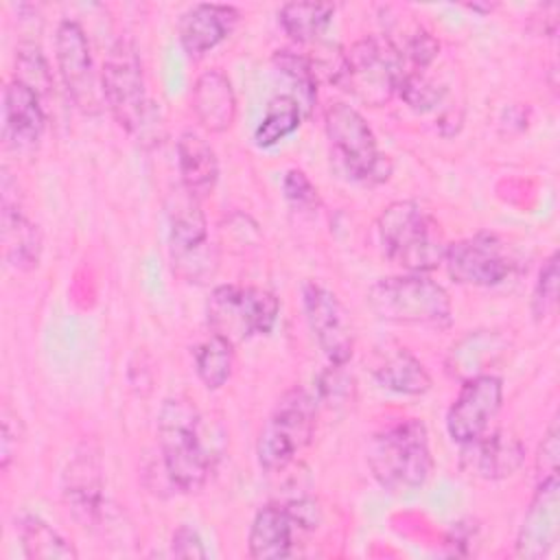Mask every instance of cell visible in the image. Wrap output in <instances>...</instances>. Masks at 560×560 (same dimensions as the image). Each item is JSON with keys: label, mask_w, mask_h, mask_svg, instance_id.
I'll use <instances>...</instances> for the list:
<instances>
[{"label": "cell", "mask_w": 560, "mask_h": 560, "mask_svg": "<svg viewBox=\"0 0 560 560\" xmlns=\"http://www.w3.org/2000/svg\"><path fill=\"white\" fill-rule=\"evenodd\" d=\"M302 308L313 339L330 365H346L354 354V335L339 298L319 282H304Z\"/></svg>", "instance_id": "13"}, {"label": "cell", "mask_w": 560, "mask_h": 560, "mask_svg": "<svg viewBox=\"0 0 560 560\" xmlns=\"http://www.w3.org/2000/svg\"><path fill=\"white\" fill-rule=\"evenodd\" d=\"M368 466L376 483L392 494L422 488L435 466L424 422L405 418L376 431L368 444Z\"/></svg>", "instance_id": "2"}, {"label": "cell", "mask_w": 560, "mask_h": 560, "mask_svg": "<svg viewBox=\"0 0 560 560\" xmlns=\"http://www.w3.org/2000/svg\"><path fill=\"white\" fill-rule=\"evenodd\" d=\"M234 343L217 332L206 337L195 350V370L208 389H219L228 383L234 365Z\"/></svg>", "instance_id": "29"}, {"label": "cell", "mask_w": 560, "mask_h": 560, "mask_svg": "<svg viewBox=\"0 0 560 560\" xmlns=\"http://www.w3.org/2000/svg\"><path fill=\"white\" fill-rule=\"evenodd\" d=\"M525 462V446L512 431H486L462 444V468L486 481H499L514 475Z\"/></svg>", "instance_id": "17"}, {"label": "cell", "mask_w": 560, "mask_h": 560, "mask_svg": "<svg viewBox=\"0 0 560 560\" xmlns=\"http://www.w3.org/2000/svg\"><path fill=\"white\" fill-rule=\"evenodd\" d=\"M374 381L402 396H422L431 389V374L405 348H396L374 368Z\"/></svg>", "instance_id": "25"}, {"label": "cell", "mask_w": 560, "mask_h": 560, "mask_svg": "<svg viewBox=\"0 0 560 560\" xmlns=\"http://www.w3.org/2000/svg\"><path fill=\"white\" fill-rule=\"evenodd\" d=\"M560 433H558V422L553 420L538 446V455H536V468L540 477H549V475H558V455H560V442H558Z\"/></svg>", "instance_id": "36"}, {"label": "cell", "mask_w": 560, "mask_h": 560, "mask_svg": "<svg viewBox=\"0 0 560 560\" xmlns=\"http://www.w3.org/2000/svg\"><path fill=\"white\" fill-rule=\"evenodd\" d=\"M444 265L457 284L494 287L512 273V258L497 234L479 232L448 243Z\"/></svg>", "instance_id": "12"}, {"label": "cell", "mask_w": 560, "mask_h": 560, "mask_svg": "<svg viewBox=\"0 0 560 560\" xmlns=\"http://www.w3.org/2000/svg\"><path fill=\"white\" fill-rule=\"evenodd\" d=\"M238 11L230 4H195L179 20V44L192 59L221 44L236 26Z\"/></svg>", "instance_id": "21"}, {"label": "cell", "mask_w": 560, "mask_h": 560, "mask_svg": "<svg viewBox=\"0 0 560 560\" xmlns=\"http://www.w3.org/2000/svg\"><path fill=\"white\" fill-rule=\"evenodd\" d=\"M171 551L175 558H206L208 551L199 532L190 525H179L171 536Z\"/></svg>", "instance_id": "37"}, {"label": "cell", "mask_w": 560, "mask_h": 560, "mask_svg": "<svg viewBox=\"0 0 560 560\" xmlns=\"http://www.w3.org/2000/svg\"><path fill=\"white\" fill-rule=\"evenodd\" d=\"M61 497L66 510L83 525L98 518L103 505V466L98 451L83 446L74 453L63 470Z\"/></svg>", "instance_id": "20"}, {"label": "cell", "mask_w": 560, "mask_h": 560, "mask_svg": "<svg viewBox=\"0 0 560 560\" xmlns=\"http://www.w3.org/2000/svg\"><path fill=\"white\" fill-rule=\"evenodd\" d=\"M18 416H13L9 409L2 411V442H0V459H2V468H9L15 451H18Z\"/></svg>", "instance_id": "38"}, {"label": "cell", "mask_w": 560, "mask_h": 560, "mask_svg": "<svg viewBox=\"0 0 560 560\" xmlns=\"http://www.w3.org/2000/svg\"><path fill=\"white\" fill-rule=\"evenodd\" d=\"M411 109L416 112H431L442 103L444 88L431 81L424 72H405L396 92Z\"/></svg>", "instance_id": "32"}, {"label": "cell", "mask_w": 560, "mask_h": 560, "mask_svg": "<svg viewBox=\"0 0 560 560\" xmlns=\"http://www.w3.org/2000/svg\"><path fill=\"white\" fill-rule=\"evenodd\" d=\"M282 192L295 210L313 212L319 208V195L308 175L300 168H289L282 177Z\"/></svg>", "instance_id": "34"}, {"label": "cell", "mask_w": 560, "mask_h": 560, "mask_svg": "<svg viewBox=\"0 0 560 560\" xmlns=\"http://www.w3.org/2000/svg\"><path fill=\"white\" fill-rule=\"evenodd\" d=\"M558 304V254L553 252L540 267L532 295V315L542 322L553 315Z\"/></svg>", "instance_id": "33"}, {"label": "cell", "mask_w": 560, "mask_h": 560, "mask_svg": "<svg viewBox=\"0 0 560 560\" xmlns=\"http://www.w3.org/2000/svg\"><path fill=\"white\" fill-rule=\"evenodd\" d=\"M46 116L42 96L18 79L4 85L2 94V138L15 153L33 151L44 133Z\"/></svg>", "instance_id": "19"}, {"label": "cell", "mask_w": 560, "mask_h": 560, "mask_svg": "<svg viewBox=\"0 0 560 560\" xmlns=\"http://www.w3.org/2000/svg\"><path fill=\"white\" fill-rule=\"evenodd\" d=\"M335 4L330 2H287L278 11L282 31L298 44L315 42L330 24Z\"/></svg>", "instance_id": "27"}, {"label": "cell", "mask_w": 560, "mask_h": 560, "mask_svg": "<svg viewBox=\"0 0 560 560\" xmlns=\"http://www.w3.org/2000/svg\"><path fill=\"white\" fill-rule=\"evenodd\" d=\"M55 59L59 77L74 105L88 114L96 112L103 94L96 83L90 42L79 22H59L55 33Z\"/></svg>", "instance_id": "14"}, {"label": "cell", "mask_w": 560, "mask_h": 560, "mask_svg": "<svg viewBox=\"0 0 560 560\" xmlns=\"http://www.w3.org/2000/svg\"><path fill=\"white\" fill-rule=\"evenodd\" d=\"M18 536L24 556L33 560H74L79 556L68 538H63L50 523L35 514L20 516Z\"/></svg>", "instance_id": "26"}, {"label": "cell", "mask_w": 560, "mask_h": 560, "mask_svg": "<svg viewBox=\"0 0 560 560\" xmlns=\"http://www.w3.org/2000/svg\"><path fill=\"white\" fill-rule=\"evenodd\" d=\"M177 168L182 186L197 199L210 195L219 179V160L214 149L197 131H182L177 140Z\"/></svg>", "instance_id": "23"}, {"label": "cell", "mask_w": 560, "mask_h": 560, "mask_svg": "<svg viewBox=\"0 0 560 560\" xmlns=\"http://www.w3.org/2000/svg\"><path fill=\"white\" fill-rule=\"evenodd\" d=\"M343 365H330V370H326L322 376H319V396L324 400H328L330 405L332 402H339L343 398H348L352 394V378L341 370Z\"/></svg>", "instance_id": "35"}, {"label": "cell", "mask_w": 560, "mask_h": 560, "mask_svg": "<svg viewBox=\"0 0 560 560\" xmlns=\"http://www.w3.org/2000/svg\"><path fill=\"white\" fill-rule=\"evenodd\" d=\"M505 350L508 341L494 330L468 332L451 346L446 357V372L459 381L490 374L486 372V368L492 365Z\"/></svg>", "instance_id": "24"}, {"label": "cell", "mask_w": 560, "mask_h": 560, "mask_svg": "<svg viewBox=\"0 0 560 560\" xmlns=\"http://www.w3.org/2000/svg\"><path fill=\"white\" fill-rule=\"evenodd\" d=\"M324 127L330 153L350 179L368 186L389 179L392 160L378 149L372 127L357 107L343 101L330 103L324 112Z\"/></svg>", "instance_id": "5"}, {"label": "cell", "mask_w": 560, "mask_h": 560, "mask_svg": "<svg viewBox=\"0 0 560 560\" xmlns=\"http://www.w3.org/2000/svg\"><path fill=\"white\" fill-rule=\"evenodd\" d=\"M368 306L389 324L444 328L453 319V306L446 289L424 273L389 276L368 289Z\"/></svg>", "instance_id": "4"}, {"label": "cell", "mask_w": 560, "mask_h": 560, "mask_svg": "<svg viewBox=\"0 0 560 560\" xmlns=\"http://www.w3.org/2000/svg\"><path fill=\"white\" fill-rule=\"evenodd\" d=\"M304 118V112L300 103L293 98V94H278L267 103V109L260 118V122L254 129V142L260 149H269L291 136Z\"/></svg>", "instance_id": "28"}, {"label": "cell", "mask_w": 560, "mask_h": 560, "mask_svg": "<svg viewBox=\"0 0 560 560\" xmlns=\"http://www.w3.org/2000/svg\"><path fill=\"white\" fill-rule=\"evenodd\" d=\"M101 94L114 120L131 136H144L155 122V107L147 96V83L138 48L118 39L103 63Z\"/></svg>", "instance_id": "6"}, {"label": "cell", "mask_w": 560, "mask_h": 560, "mask_svg": "<svg viewBox=\"0 0 560 560\" xmlns=\"http://www.w3.org/2000/svg\"><path fill=\"white\" fill-rule=\"evenodd\" d=\"M158 442L166 477L179 492H197L206 486L214 453L206 442L199 409L184 396H171L158 413Z\"/></svg>", "instance_id": "1"}, {"label": "cell", "mask_w": 560, "mask_h": 560, "mask_svg": "<svg viewBox=\"0 0 560 560\" xmlns=\"http://www.w3.org/2000/svg\"><path fill=\"white\" fill-rule=\"evenodd\" d=\"M405 74L402 57L387 35H365L343 50L337 88L370 107H381L398 92Z\"/></svg>", "instance_id": "7"}, {"label": "cell", "mask_w": 560, "mask_h": 560, "mask_svg": "<svg viewBox=\"0 0 560 560\" xmlns=\"http://www.w3.org/2000/svg\"><path fill=\"white\" fill-rule=\"evenodd\" d=\"M378 238L389 260L409 273H427L444 262L448 243L438 221L416 201H392L378 217Z\"/></svg>", "instance_id": "3"}, {"label": "cell", "mask_w": 560, "mask_h": 560, "mask_svg": "<svg viewBox=\"0 0 560 560\" xmlns=\"http://www.w3.org/2000/svg\"><path fill=\"white\" fill-rule=\"evenodd\" d=\"M33 92L44 96L52 88V74L48 68L46 57L35 44H22L15 55V77Z\"/></svg>", "instance_id": "31"}, {"label": "cell", "mask_w": 560, "mask_h": 560, "mask_svg": "<svg viewBox=\"0 0 560 560\" xmlns=\"http://www.w3.org/2000/svg\"><path fill=\"white\" fill-rule=\"evenodd\" d=\"M197 122L208 133H223L236 120V94L228 74L219 68L201 72L190 92Z\"/></svg>", "instance_id": "22"}, {"label": "cell", "mask_w": 560, "mask_h": 560, "mask_svg": "<svg viewBox=\"0 0 560 560\" xmlns=\"http://www.w3.org/2000/svg\"><path fill=\"white\" fill-rule=\"evenodd\" d=\"M2 252L9 267L15 271H31L42 256V232L33 219L22 210L18 192H11V175L2 173V210H0Z\"/></svg>", "instance_id": "18"}, {"label": "cell", "mask_w": 560, "mask_h": 560, "mask_svg": "<svg viewBox=\"0 0 560 560\" xmlns=\"http://www.w3.org/2000/svg\"><path fill=\"white\" fill-rule=\"evenodd\" d=\"M166 214L173 271L186 282L199 284L210 280L219 267V254L208 238V221L199 199L182 186L171 197Z\"/></svg>", "instance_id": "9"}, {"label": "cell", "mask_w": 560, "mask_h": 560, "mask_svg": "<svg viewBox=\"0 0 560 560\" xmlns=\"http://www.w3.org/2000/svg\"><path fill=\"white\" fill-rule=\"evenodd\" d=\"M560 532V483L558 475L540 477L538 488L529 501L523 523L516 534V556L525 560H540L558 542Z\"/></svg>", "instance_id": "16"}, {"label": "cell", "mask_w": 560, "mask_h": 560, "mask_svg": "<svg viewBox=\"0 0 560 560\" xmlns=\"http://www.w3.org/2000/svg\"><path fill=\"white\" fill-rule=\"evenodd\" d=\"M278 298L260 287L221 284L208 300V324L212 332L234 341L269 335L278 322Z\"/></svg>", "instance_id": "10"}, {"label": "cell", "mask_w": 560, "mask_h": 560, "mask_svg": "<svg viewBox=\"0 0 560 560\" xmlns=\"http://www.w3.org/2000/svg\"><path fill=\"white\" fill-rule=\"evenodd\" d=\"M503 402V383L494 374L462 381V389L446 411V431L457 444H466L490 429Z\"/></svg>", "instance_id": "15"}, {"label": "cell", "mask_w": 560, "mask_h": 560, "mask_svg": "<svg viewBox=\"0 0 560 560\" xmlns=\"http://www.w3.org/2000/svg\"><path fill=\"white\" fill-rule=\"evenodd\" d=\"M273 66L291 81V85L295 88L293 98L300 103L304 116H308L317 101V74L311 66V59L295 50L282 48L273 52Z\"/></svg>", "instance_id": "30"}, {"label": "cell", "mask_w": 560, "mask_h": 560, "mask_svg": "<svg viewBox=\"0 0 560 560\" xmlns=\"http://www.w3.org/2000/svg\"><path fill=\"white\" fill-rule=\"evenodd\" d=\"M317 418L315 398L302 389H289L269 413L256 442V457L262 470H284L313 440Z\"/></svg>", "instance_id": "8"}, {"label": "cell", "mask_w": 560, "mask_h": 560, "mask_svg": "<svg viewBox=\"0 0 560 560\" xmlns=\"http://www.w3.org/2000/svg\"><path fill=\"white\" fill-rule=\"evenodd\" d=\"M319 523V508L311 499L262 505L249 527L247 549L256 560H278L293 553L300 536Z\"/></svg>", "instance_id": "11"}]
</instances>
